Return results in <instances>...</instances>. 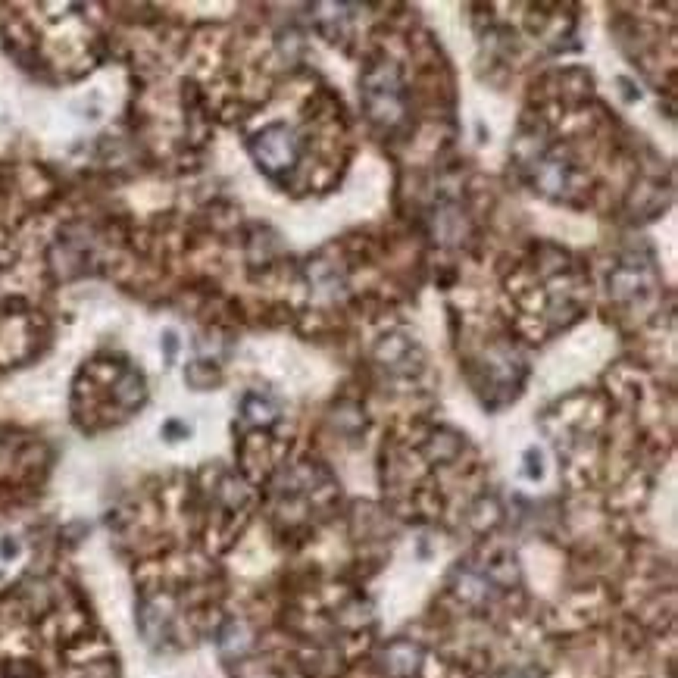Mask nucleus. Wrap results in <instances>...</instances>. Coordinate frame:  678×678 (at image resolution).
Returning a JSON list of instances; mask_svg holds the SVG:
<instances>
[{"mask_svg":"<svg viewBox=\"0 0 678 678\" xmlns=\"http://www.w3.org/2000/svg\"><path fill=\"white\" fill-rule=\"evenodd\" d=\"M363 100L372 122L384 129H397L407 113V94H403V79L397 63H372L363 75Z\"/></svg>","mask_w":678,"mask_h":678,"instance_id":"f257e3e1","label":"nucleus"},{"mask_svg":"<svg viewBox=\"0 0 678 678\" xmlns=\"http://www.w3.org/2000/svg\"><path fill=\"white\" fill-rule=\"evenodd\" d=\"M254 157L256 163L269 172L272 178L282 181L300 159V138L294 129H288L285 122L266 125L254 141Z\"/></svg>","mask_w":678,"mask_h":678,"instance_id":"f03ea898","label":"nucleus"}]
</instances>
